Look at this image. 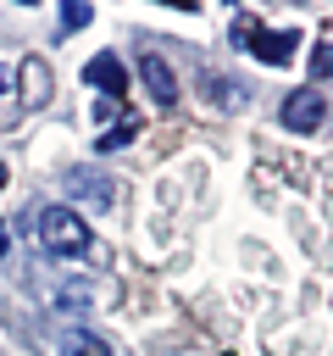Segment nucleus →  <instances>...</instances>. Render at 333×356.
Listing matches in <instances>:
<instances>
[{
	"mask_svg": "<svg viewBox=\"0 0 333 356\" xmlns=\"http://www.w3.org/2000/svg\"><path fill=\"white\" fill-rule=\"evenodd\" d=\"M233 44L239 50H250L255 61H266V67H289L294 56H300V33L289 28V33H278V28H261V17H233Z\"/></svg>",
	"mask_w": 333,
	"mask_h": 356,
	"instance_id": "obj_1",
	"label": "nucleus"
},
{
	"mask_svg": "<svg viewBox=\"0 0 333 356\" xmlns=\"http://www.w3.org/2000/svg\"><path fill=\"white\" fill-rule=\"evenodd\" d=\"M33 239L50 250V256H83L89 250V222L72 211V206H44L33 217Z\"/></svg>",
	"mask_w": 333,
	"mask_h": 356,
	"instance_id": "obj_2",
	"label": "nucleus"
},
{
	"mask_svg": "<svg viewBox=\"0 0 333 356\" xmlns=\"http://www.w3.org/2000/svg\"><path fill=\"white\" fill-rule=\"evenodd\" d=\"M17 100H22V111H44L50 106V95H56V72H50V61L44 56H22L17 61Z\"/></svg>",
	"mask_w": 333,
	"mask_h": 356,
	"instance_id": "obj_3",
	"label": "nucleus"
},
{
	"mask_svg": "<svg viewBox=\"0 0 333 356\" xmlns=\"http://www.w3.org/2000/svg\"><path fill=\"white\" fill-rule=\"evenodd\" d=\"M322 117H327L322 89H294V95L283 100V128H289V134H316Z\"/></svg>",
	"mask_w": 333,
	"mask_h": 356,
	"instance_id": "obj_4",
	"label": "nucleus"
},
{
	"mask_svg": "<svg viewBox=\"0 0 333 356\" xmlns=\"http://www.w3.org/2000/svg\"><path fill=\"white\" fill-rule=\"evenodd\" d=\"M67 195L83 200V206H94V211H111V200H117L111 178H100L94 167H72V172H67Z\"/></svg>",
	"mask_w": 333,
	"mask_h": 356,
	"instance_id": "obj_5",
	"label": "nucleus"
},
{
	"mask_svg": "<svg viewBox=\"0 0 333 356\" xmlns=\"http://www.w3.org/2000/svg\"><path fill=\"white\" fill-rule=\"evenodd\" d=\"M139 78H144V89H150V100H155V106H172V100H178V78H172L166 56L144 50V56H139Z\"/></svg>",
	"mask_w": 333,
	"mask_h": 356,
	"instance_id": "obj_6",
	"label": "nucleus"
},
{
	"mask_svg": "<svg viewBox=\"0 0 333 356\" xmlns=\"http://www.w3.org/2000/svg\"><path fill=\"white\" fill-rule=\"evenodd\" d=\"M83 78H89L94 89H105L111 100H117V95L128 89V67H122V61H117L111 50H100V56H89V67H83Z\"/></svg>",
	"mask_w": 333,
	"mask_h": 356,
	"instance_id": "obj_7",
	"label": "nucleus"
},
{
	"mask_svg": "<svg viewBox=\"0 0 333 356\" xmlns=\"http://www.w3.org/2000/svg\"><path fill=\"white\" fill-rule=\"evenodd\" d=\"M61 356H111V345L100 334H89V328H67L61 334Z\"/></svg>",
	"mask_w": 333,
	"mask_h": 356,
	"instance_id": "obj_8",
	"label": "nucleus"
},
{
	"mask_svg": "<svg viewBox=\"0 0 333 356\" xmlns=\"http://www.w3.org/2000/svg\"><path fill=\"white\" fill-rule=\"evenodd\" d=\"M205 89H211V100L222 106V111H233V106H244L250 95H239V83L233 78H222V72H205Z\"/></svg>",
	"mask_w": 333,
	"mask_h": 356,
	"instance_id": "obj_9",
	"label": "nucleus"
},
{
	"mask_svg": "<svg viewBox=\"0 0 333 356\" xmlns=\"http://www.w3.org/2000/svg\"><path fill=\"white\" fill-rule=\"evenodd\" d=\"M133 134H139V117H122V122H117V128H105V134H100L94 145H100V150L111 156V150H122V145H128Z\"/></svg>",
	"mask_w": 333,
	"mask_h": 356,
	"instance_id": "obj_10",
	"label": "nucleus"
},
{
	"mask_svg": "<svg viewBox=\"0 0 333 356\" xmlns=\"http://www.w3.org/2000/svg\"><path fill=\"white\" fill-rule=\"evenodd\" d=\"M89 17H94V11H89L83 0H67V6H61V28H67V33H78V28H89Z\"/></svg>",
	"mask_w": 333,
	"mask_h": 356,
	"instance_id": "obj_11",
	"label": "nucleus"
},
{
	"mask_svg": "<svg viewBox=\"0 0 333 356\" xmlns=\"http://www.w3.org/2000/svg\"><path fill=\"white\" fill-rule=\"evenodd\" d=\"M44 295H50L56 306H83L94 289H89V284H61V289H44Z\"/></svg>",
	"mask_w": 333,
	"mask_h": 356,
	"instance_id": "obj_12",
	"label": "nucleus"
},
{
	"mask_svg": "<svg viewBox=\"0 0 333 356\" xmlns=\"http://www.w3.org/2000/svg\"><path fill=\"white\" fill-rule=\"evenodd\" d=\"M11 100V72H0V106Z\"/></svg>",
	"mask_w": 333,
	"mask_h": 356,
	"instance_id": "obj_13",
	"label": "nucleus"
},
{
	"mask_svg": "<svg viewBox=\"0 0 333 356\" xmlns=\"http://www.w3.org/2000/svg\"><path fill=\"white\" fill-rule=\"evenodd\" d=\"M316 67H322V72H333V50H322V56H316Z\"/></svg>",
	"mask_w": 333,
	"mask_h": 356,
	"instance_id": "obj_14",
	"label": "nucleus"
},
{
	"mask_svg": "<svg viewBox=\"0 0 333 356\" xmlns=\"http://www.w3.org/2000/svg\"><path fill=\"white\" fill-rule=\"evenodd\" d=\"M6 245H11V234H6V222H0V261H6Z\"/></svg>",
	"mask_w": 333,
	"mask_h": 356,
	"instance_id": "obj_15",
	"label": "nucleus"
},
{
	"mask_svg": "<svg viewBox=\"0 0 333 356\" xmlns=\"http://www.w3.org/2000/svg\"><path fill=\"white\" fill-rule=\"evenodd\" d=\"M0 189H6V167H0Z\"/></svg>",
	"mask_w": 333,
	"mask_h": 356,
	"instance_id": "obj_16",
	"label": "nucleus"
}]
</instances>
